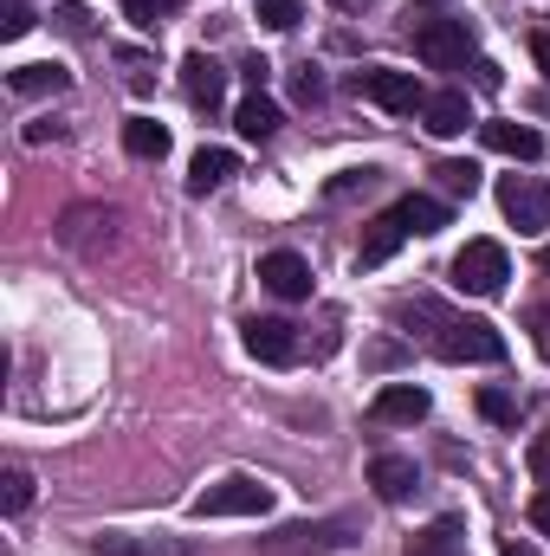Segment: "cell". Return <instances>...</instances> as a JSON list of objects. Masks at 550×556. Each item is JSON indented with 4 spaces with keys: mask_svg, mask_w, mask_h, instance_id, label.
<instances>
[{
    "mask_svg": "<svg viewBox=\"0 0 550 556\" xmlns=\"http://www.w3.org/2000/svg\"><path fill=\"white\" fill-rule=\"evenodd\" d=\"M396 324H421V343L440 356V363H505V337H499V324H486V317H460V311H447L440 298H402L396 304Z\"/></svg>",
    "mask_w": 550,
    "mask_h": 556,
    "instance_id": "6da1fadb",
    "label": "cell"
},
{
    "mask_svg": "<svg viewBox=\"0 0 550 556\" xmlns=\"http://www.w3.org/2000/svg\"><path fill=\"white\" fill-rule=\"evenodd\" d=\"M505 278H512V260H505L499 240H466V247L453 253V285H460L466 298H499Z\"/></svg>",
    "mask_w": 550,
    "mask_h": 556,
    "instance_id": "7a4b0ae2",
    "label": "cell"
},
{
    "mask_svg": "<svg viewBox=\"0 0 550 556\" xmlns=\"http://www.w3.org/2000/svg\"><path fill=\"white\" fill-rule=\"evenodd\" d=\"M266 511H273V485H260L247 472H234L195 498V518H266Z\"/></svg>",
    "mask_w": 550,
    "mask_h": 556,
    "instance_id": "3957f363",
    "label": "cell"
},
{
    "mask_svg": "<svg viewBox=\"0 0 550 556\" xmlns=\"http://www.w3.org/2000/svg\"><path fill=\"white\" fill-rule=\"evenodd\" d=\"M260 544H266V551H278V556H304V551L324 556V551L357 544V525H350V518H317V525L304 518V525H278V531H266Z\"/></svg>",
    "mask_w": 550,
    "mask_h": 556,
    "instance_id": "277c9868",
    "label": "cell"
},
{
    "mask_svg": "<svg viewBox=\"0 0 550 556\" xmlns=\"http://www.w3.org/2000/svg\"><path fill=\"white\" fill-rule=\"evenodd\" d=\"M414 52H421V65H434V72H460L466 59H473V26L466 20H421L414 26Z\"/></svg>",
    "mask_w": 550,
    "mask_h": 556,
    "instance_id": "5b68a950",
    "label": "cell"
},
{
    "mask_svg": "<svg viewBox=\"0 0 550 556\" xmlns=\"http://www.w3.org/2000/svg\"><path fill=\"white\" fill-rule=\"evenodd\" d=\"M350 85H357V98H370V104L389 111V117H409V111L427 104V91L414 85V72H396V65H370V72H357Z\"/></svg>",
    "mask_w": 550,
    "mask_h": 556,
    "instance_id": "8992f818",
    "label": "cell"
},
{
    "mask_svg": "<svg viewBox=\"0 0 550 556\" xmlns=\"http://www.w3.org/2000/svg\"><path fill=\"white\" fill-rule=\"evenodd\" d=\"M499 207L518 233H545L550 227V181H532V175H505L499 181Z\"/></svg>",
    "mask_w": 550,
    "mask_h": 556,
    "instance_id": "52a82bcc",
    "label": "cell"
},
{
    "mask_svg": "<svg viewBox=\"0 0 550 556\" xmlns=\"http://www.w3.org/2000/svg\"><path fill=\"white\" fill-rule=\"evenodd\" d=\"M182 98H188L195 111H221V98H227V72H221L208 52H188V59H182Z\"/></svg>",
    "mask_w": 550,
    "mask_h": 556,
    "instance_id": "ba28073f",
    "label": "cell"
},
{
    "mask_svg": "<svg viewBox=\"0 0 550 556\" xmlns=\"http://www.w3.org/2000/svg\"><path fill=\"white\" fill-rule=\"evenodd\" d=\"M260 285H266L273 298H285V304H298V298H311V266H304L291 247H278V253L260 260Z\"/></svg>",
    "mask_w": 550,
    "mask_h": 556,
    "instance_id": "9c48e42d",
    "label": "cell"
},
{
    "mask_svg": "<svg viewBox=\"0 0 550 556\" xmlns=\"http://www.w3.org/2000/svg\"><path fill=\"white\" fill-rule=\"evenodd\" d=\"M247 350H253L260 363L285 369V363L298 356V330H291L285 317H247Z\"/></svg>",
    "mask_w": 550,
    "mask_h": 556,
    "instance_id": "30bf717a",
    "label": "cell"
},
{
    "mask_svg": "<svg viewBox=\"0 0 550 556\" xmlns=\"http://www.w3.org/2000/svg\"><path fill=\"white\" fill-rule=\"evenodd\" d=\"M402 240H409L402 214H396V207H389V214H376V220H370V233H363V247H357V266H363V273L389 266V260L402 253Z\"/></svg>",
    "mask_w": 550,
    "mask_h": 556,
    "instance_id": "8fae6325",
    "label": "cell"
},
{
    "mask_svg": "<svg viewBox=\"0 0 550 556\" xmlns=\"http://www.w3.org/2000/svg\"><path fill=\"white\" fill-rule=\"evenodd\" d=\"M370 415L383 420V427H414V420H427V389H414V382H389V389L370 402Z\"/></svg>",
    "mask_w": 550,
    "mask_h": 556,
    "instance_id": "7c38bea8",
    "label": "cell"
},
{
    "mask_svg": "<svg viewBox=\"0 0 550 556\" xmlns=\"http://www.w3.org/2000/svg\"><path fill=\"white\" fill-rule=\"evenodd\" d=\"M421 124H427L434 137H466V124H473V104H466V91H427V104H421Z\"/></svg>",
    "mask_w": 550,
    "mask_h": 556,
    "instance_id": "4fadbf2b",
    "label": "cell"
},
{
    "mask_svg": "<svg viewBox=\"0 0 550 556\" xmlns=\"http://www.w3.org/2000/svg\"><path fill=\"white\" fill-rule=\"evenodd\" d=\"M479 142L499 149V155H512V162H538V155H545V137H538L532 124H505V117H499V124H479Z\"/></svg>",
    "mask_w": 550,
    "mask_h": 556,
    "instance_id": "5bb4252c",
    "label": "cell"
},
{
    "mask_svg": "<svg viewBox=\"0 0 550 556\" xmlns=\"http://www.w3.org/2000/svg\"><path fill=\"white\" fill-rule=\"evenodd\" d=\"M240 175V155L234 149H195V162H188V194H214V188H227Z\"/></svg>",
    "mask_w": 550,
    "mask_h": 556,
    "instance_id": "9a60e30c",
    "label": "cell"
},
{
    "mask_svg": "<svg viewBox=\"0 0 550 556\" xmlns=\"http://www.w3.org/2000/svg\"><path fill=\"white\" fill-rule=\"evenodd\" d=\"M370 485H376L383 505H402V498L414 492V459H402V453H376V459H370Z\"/></svg>",
    "mask_w": 550,
    "mask_h": 556,
    "instance_id": "2e32d148",
    "label": "cell"
},
{
    "mask_svg": "<svg viewBox=\"0 0 550 556\" xmlns=\"http://www.w3.org/2000/svg\"><path fill=\"white\" fill-rule=\"evenodd\" d=\"M278 124H285V117H278V104L266 98V91L240 98V111H234V130H240L247 142H266V137H278Z\"/></svg>",
    "mask_w": 550,
    "mask_h": 556,
    "instance_id": "e0dca14e",
    "label": "cell"
},
{
    "mask_svg": "<svg viewBox=\"0 0 550 556\" xmlns=\"http://www.w3.org/2000/svg\"><path fill=\"white\" fill-rule=\"evenodd\" d=\"M91 551H98V556H188V544H175V538H130V531H104Z\"/></svg>",
    "mask_w": 550,
    "mask_h": 556,
    "instance_id": "ac0fdd59",
    "label": "cell"
},
{
    "mask_svg": "<svg viewBox=\"0 0 550 556\" xmlns=\"http://www.w3.org/2000/svg\"><path fill=\"white\" fill-rule=\"evenodd\" d=\"M396 214H402V227L409 233H440L453 214H447V201H434V194H402L396 201Z\"/></svg>",
    "mask_w": 550,
    "mask_h": 556,
    "instance_id": "d6986e66",
    "label": "cell"
},
{
    "mask_svg": "<svg viewBox=\"0 0 550 556\" xmlns=\"http://www.w3.org/2000/svg\"><path fill=\"white\" fill-rule=\"evenodd\" d=\"M65 85H72L65 65H20V72H13V91H20V98H59Z\"/></svg>",
    "mask_w": 550,
    "mask_h": 556,
    "instance_id": "ffe728a7",
    "label": "cell"
},
{
    "mask_svg": "<svg viewBox=\"0 0 550 556\" xmlns=\"http://www.w3.org/2000/svg\"><path fill=\"white\" fill-rule=\"evenodd\" d=\"M124 149H130L137 162H162V155H168V130H162L155 117H130V124H124Z\"/></svg>",
    "mask_w": 550,
    "mask_h": 556,
    "instance_id": "44dd1931",
    "label": "cell"
},
{
    "mask_svg": "<svg viewBox=\"0 0 550 556\" xmlns=\"http://www.w3.org/2000/svg\"><path fill=\"white\" fill-rule=\"evenodd\" d=\"M409 556H466L460 551V518H434V525L409 544Z\"/></svg>",
    "mask_w": 550,
    "mask_h": 556,
    "instance_id": "7402d4cb",
    "label": "cell"
},
{
    "mask_svg": "<svg viewBox=\"0 0 550 556\" xmlns=\"http://www.w3.org/2000/svg\"><path fill=\"white\" fill-rule=\"evenodd\" d=\"M434 181H440L447 194H460V201H473V194H479V168H473V162H440V168H434Z\"/></svg>",
    "mask_w": 550,
    "mask_h": 556,
    "instance_id": "603a6c76",
    "label": "cell"
},
{
    "mask_svg": "<svg viewBox=\"0 0 550 556\" xmlns=\"http://www.w3.org/2000/svg\"><path fill=\"white\" fill-rule=\"evenodd\" d=\"M175 7H182V0H124V13L137 20L142 33H155V26H162V20H168Z\"/></svg>",
    "mask_w": 550,
    "mask_h": 556,
    "instance_id": "cb8c5ba5",
    "label": "cell"
},
{
    "mask_svg": "<svg viewBox=\"0 0 550 556\" xmlns=\"http://www.w3.org/2000/svg\"><path fill=\"white\" fill-rule=\"evenodd\" d=\"M304 13H298V0H260V26H273V33H291Z\"/></svg>",
    "mask_w": 550,
    "mask_h": 556,
    "instance_id": "d4e9b609",
    "label": "cell"
},
{
    "mask_svg": "<svg viewBox=\"0 0 550 556\" xmlns=\"http://www.w3.org/2000/svg\"><path fill=\"white\" fill-rule=\"evenodd\" d=\"M0 505H7V511H26V505H33V479H26V472H7V479H0Z\"/></svg>",
    "mask_w": 550,
    "mask_h": 556,
    "instance_id": "484cf974",
    "label": "cell"
},
{
    "mask_svg": "<svg viewBox=\"0 0 550 556\" xmlns=\"http://www.w3.org/2000/svg\"><path fill=\"white\" fill-rule=\"evenodd\" d=\"M33 33V13H26V0H7V13H0V39H26Z\"/></svg>",
    "mask_w": 550,
    "mask_h": 556,
    "instance_id": "4316f807",
    "label": "cell"
},
{
    "mask_svg": "<svg viewBox=\"0 0 550 556\" xmlns=\"http://www.w3.org/2000/svg\"><path fill=\"white\" fill-rule=\"evenodd\" d=\"M479 415H486V420H512L518 408H512V395H505V389H479Z\"/></svg>",
    "mask_w": 550,
    "mask_h": 556,
    "instance_id": "83f0119b",
    "label": "cell"
},
{
    "mask_svg": "<svg viewBox=\"0 0 550 556\" xmlns=\"http://www.w3.org/2000/svg\"><path fill=\"white\" fill-rule=\"evenodd\" d=\"M291 91H298V104H317V98H324V78H317V72L304 65V72L291 78Z\"/></svg>",
    "mask_w": 550,
    "mask_h": 556,
    "instance_id": "f1b7e54d",
    "label": "cell"
},
{
    "mask_svg": "<svg viewBox=\"0 0 550 556\" xmlns=\"http://www.w3.org/2000/svg\"><path fill=\"white\" fill-rule=\"evenodd\" d=\"M532 337H538V356L550 363V304H538V311H532Z\"/></svg>",
    "mask_w": 550,
    "mask_h": 556,
    "instance_id": "f546056e",
    "label": "cell"
},
{
    "mask_svg": "<svg viewBox=\"0 0 550 556\" xmlns=\"http://www.w3.org/2000/svg\"><path fill=\"white\" fill-rule=\"evenodd\" d=\"M532 472H538V479L550 485V433L538 440V446H532Z\"/></svg>",
    "mask_w": 550,
    "mask_h": 556,
    "instance_id": "4dcf8cb0",
    "label": "cell"
},
{
    "mask_svg": "<svg viewBox=\"0 0 550 556\" xmlns=\"http://www.w3.org/2000/svg\"><path fill=\"white\" fill-rule=\"evenodd\" d=\"M532 525H538V531L550 538V485L538 492V498H532Z\"/></svg>",
    "mask_w": 550,
    "mask_h": 556,
    "instance_id": "1f68e13d",
    "label": "cell"
},
{
    "mask_svg": "<svg viewBox=\"0 0 550 556\" xmlns=\"http://www.w3.org/2000/svg\"><path fill=\"white\" fill-rule=\"evenodd\" d=\"M266 78H273V65H266V59H247V85L266 91Z\"/></svg>",
    "mask_w": 550,
    "mask_h": 556,
    "instance_id": "d6a6232c",
    "label": "cell"
},
{
    "mask_svg": "<svg viewBox=\"0 0 550 556\" xmlns=\"http://www.w3.org/2000/svg\"><path fill=\"white\" fill-rule=\"evenodd\" d=\"M473 72H479V85H486V91H499V85H505V72H499V65H492V59H479V65H473Z\"/></svg>",
    "mask_w": 550,
    "mask_h": 556,
    "instance_id": "836d02e7",
    "label": "cell"
},
{
    "mask_svg": "<svg viewBox=\"0 0 550 556\" xmlns=\"http://www.w3.org/2000/svg\"><path fill=\"white\" fill-rule=\"evenodd\" d=\"M532 59H538V72L550 78V33H532Z\"/></svg>",
    "mask_w": 550,
    "mask_h": 556,
    "instance_id": "e575fe53",
    "label": "cell"
},
{
    "mask_svg": "<svg viewBox=\"0 0 550 556\" xmlns=\"http://www.w3.org/2000/svg\"><path fill=\"white\" fill-rule=\"evenodd\" d=\"M505 556H538L532 544H518V538H505Z\"/></svg>",
    "mask_w": 550,
    "mask_h": 556,
    "instance_id": "d590c367",
    "label": "cell"
},
{
    "mask_svg": "<svg viewBox=\"0 0 550 556\" xmlns=\"http://www.w3.org/2000/svg\"><path fill=\"white\" fill-rule=\"evenodd\" d=\"M337 7H350V13H357V7H370V0H337Z\"/></svg>",
    "mask_w": 550,
    "mask_h": 556,
    "instance_id": "8d00e7d4",
    "label": "cell"
},
{
    "mask_svg": "<svg viewBox=\"0 0 550 556\" xmlns=\"http://www.w3.org/2000/svg\"><path fill=\"white\" fill-rule=\"evenodd\" d=\"M538 266H545V273H550V247H545V253H538Z\"/></svg>",
    "mask_w": 550,
    "mask_h": 556,
    "instance_id": "74e56055",
    "label": "cell"
},
{
    "mask_svg": "<svg viewBox=\"0 0 550 556\" xmlns=\"http://www.w3.org/2000/svg\"><path fill=\"white\" fill-rule=\"evenodd\" d=\"M421 7H447V0H421Z\"/></svg>",
    "mask_w": 550,
    "mask_h": 556,
    "instance_id": "f35d334b",
    "label": "cell"
}]
</instances>
